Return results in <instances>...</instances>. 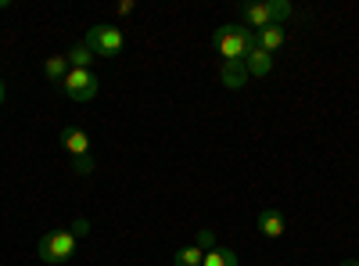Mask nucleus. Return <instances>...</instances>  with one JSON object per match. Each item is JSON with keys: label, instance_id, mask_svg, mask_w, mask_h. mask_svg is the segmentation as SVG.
Instances as JSON below:
<instances>
[{"label": "nucleus", "instance_id": "f257e3e1", "mask_svg": "<svg viewBox=\"0 0 359 266\" xmlns=\"http://www.w3.org/2000/svg\"><path fill=\"white\" fill-rule=\"evenodd\" d=\"M212 47L219 51L223 62H245L248 51L255 47V33L252 29H241V25H219L212 36Z\"/></svg>", "mask_w": 359, "mask_h": 266}, {"label": "nucleus", "instance_id": "f03ea898", "mask_svg": "<svg viewBox=\"0 0 359 266\" xmlns=\"http://www.w3.org/2000/svg\"><path fill=\"white\" fill-rule=\"evenodd\" d=\"M76 245H79V238H76L72 230L43 234V238H40V259L43 262H69L76 255Z\"/></svg>", "mask_w": 359, "mask_h": 266}, {"label": "nucleus", "instance_id": "7ed1b4c3", "mask_svg": "<svg viewBox=\"0 0 359 266\" xmlns=\"http://www.w3.org/2000/svg\"><path fill=\"white\" fill-rule=\"evenodd\" d=\"M83 44L94 51L97 58H115L118 51H123V29H115V25H94Z\"/></svg>", "mask_w": 359, "mask_h": 266}, {"label": "nucleus", "instance_id": "20e7f679", "mask_svg": "<svg viewBox=\"0 0 359 266\" xmlns=\"http://www.w3.org/2000/svg\"><path fill=\"white\" fill-rule=\"evenodd\" d=\"M62 91L72 98V101H94L97 98V76L90 69H69Z\"/></svg>", "mask_w": 359, "mask_h": 266}, {"label": "nucleus", "instance_id": "39448f33", "mask_svg": "<svg viewBox=\"0 0 359 266\" xmlns=\"http://www.w3.org/2000/svg\"><path fill=\"white\" fill-rule=\"evenodd\" d=\"M62 144H65V152H69L72 159L90 155V137H86L79 126H65V130H62Z\"/></svg>", "mask_w": 359, "mask_h": 266}, {"label": "nucleus", "instance_id": "423d86ee", "mask_svg": "<svg viewBox=\"0 0 359 266\" xmlns=\"http://www.w3.org/2000/svg\"><path fill=\"white\" fill-rule=\"evenodd\" d=\"M219 79H223L226 91H241V86H248V69H245V62H223Z\"/></svg>", "mask_w": 359, "mask_h": 266}, {"label": "nucleus", "instance_id": "0eeeda50", "mask_svg": "<svg viewBox=\"0 0 359 266\" xmlns=\"http://www.w3.org/2000/svg\"><path fill=\"white\" fill-rule=\"evenodd\" d=\"M255 47H262L266 54H277L284 47V25H266L255 33Z\"/></svg>", "mask_w": 359, "mask_h": 266}, {"label": "nucleus", "instance_id": "6e6552de", "mask_svg": "<svg viewBox=\"0 0 359 266\" xmlns=\"http://www.w3.org/2000/svg\"><path fill=\"white\" fill-rule=\"evenodd\" d=\"M245 69H248V76H269L273 72V54H266L262 47H252L245 58Z\"/></svg>", "mask_w": 359, "mask_h": 266}, {"label": "nucleus", "instance_id": "1a4fd4ad", "mask_svg": "<svg viewBox=\"0 0 359 266\" xmlns=\"http://www.w3.org/2000/svg\"><path fill=\"white\" fill-rule=\"evenodd\" d=\"M259 230L266 234V238H280V234L287 230L284 213H280V209H262V213H259Z\"/></svg>", "mask_w": 359, "mask_h": 266}, {"label": "nucleus", "instance_id": "9d476101", "mask_svg": "<svg viewBox=\"0 0 359 266\" xmlns=\"http://www.w3.org/2000/svg\"><path fill=\"white\" fill-rule=\"evenodd\" d=\"M69 69H72V65H69V58H65V54H50L47 62H43V76H47L50 83H57V86L65 83Z\"/></svg>", "mask_w": 359, "mask_h": 266}, {"label": "nucleus", "instance_id": "9b49d317", "mask_svg": "<svg viewBox=\"0 0 359 266\" xmlns=\"http://www.w3.org/2000/svg\"><path fill=\"white\" fill-rule=\"evenodd\" d=\"M241 15H245V22H248L252 29H266V25H273V15H269V4H266V0H262V4H248Z\"/></svg>", "mask_w": 359, "mask_h": 266}, {"label": "nucleus", "instance_id": "f8f14e48", "mask_svg": "<svg viewBox=\"0 0 359 266\" xmlns=\"http://www.w3.org/2000/svg\"><path fill=\"white\" fill-rule=\"evenodd\" d=\"M201 266H241V259H237V252L233 248H212V252H205V259H201Z\"/></svg>", "mask_w": 359, "mask_h": 266}, {"label": "nucleus", "instance_id": "ddd939ff", "mask_svg": "<svg viewBox=\"0 0 359 266\" xmlns=\"http://www.w3.org/2000/svg\"><path fill=\"white\" fill-rule=\"evenodd\" d=\"M65 58H69V65H72V69H90V62H94V51H90L86 44H76Z\"/></svg>", "mask_w": 359, "mask_h": 266}, {"label": "nucleus", "instance_id": "4468645a", "mask_svg": "<svg viewBox=\"0 0 359 266\" xmlns=\"http://www.w3.org/2000/svg\"><path fill=\"white\" fill-rule=\"evenodd\" d=\"M201 259H205V252L198 248V245H184V248H180L176 252V266H201Z\"/></svg>", "mask_w": 359, "mask_h": 266}, {"label": "nucleus", "instance_id": "2eb2a0df", "mask_svg": "<svg viewBox=\"0 0 359 266\" xmlns=\"http://www.w3.org/2000/svg\"><path fill=\"white\" fill-rule=\"evenodd\" d=\"M194 245L201 248V252H212V248H219V238H216V230H198V238H194Z\"/></svg>", "mask_w": 359, "mask_h": 266}, {"label": "nucleus", "instance_id": "dca6fc26", "mask_svg": "<svg viewBox=\"0 0 359 266\" xmlns=\"http://www.w3.org/2000/svg\"><path fill=\"white\" fill-rule=\"evenodd\" d=\"M266 4H269V15H273V25L291 18V4H287V0H266Z\"/></svg>", "mask_w": 359, "mask_h": 266}, {"label": "nucleus", "instance_id": "f3484780", "mask_svg": "<svg viewBox=\"0 0 359 266\" xmlns=\"http://www.w3.org/2000/svg\"><path fill=\"white\" fill-rule=\"evenodd\" d=\"M72 162H76V173H83V176L94 173V155H83V159H72Z\"/></svg>", "mask_w": 359, "mask_h": 266}, {"label": "nucleus", "instance_id": "a211bd4d", "mask_svg": "<svg viewBox=\"0 0 359 266\" xmlns=\"http://www.w3.org/2000/svg\"><path fill=\"white\" fill-rule=\"evenodd\" d=\"M133 8H137L133 0H123V4H118V15H133Z\"/></svg>", "mask_w": 359, "mask_h": 266}, {"label": "nucleus", "instance_id": "6ab92c4d", "mask_svg": "<svg viewBox=\"0 0 359 266\" xmlns=\"http://www.w3.org/2000/svg\"><path fill=\"white\" fill-rule=\"evenodd\" d=\"M341 266H359V259H345V262H341Z\"/></svg>", "mask_w": 359, "mask_h": 266}, {"label": "nucleus", "instance_id": "aec40b11", "mask_svg": "<svg viewBox=\"0 0 359 266\" xmlns=\"http://www.w3.org/2000/svg\"><path fill=\"white\" fill-rule=\"evenodd\" d=\"M0 105H4V79H0Z\"/></svg>", "mask_w": 359, "mask_h": 266}]
</instances>
